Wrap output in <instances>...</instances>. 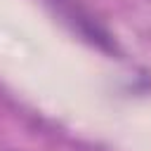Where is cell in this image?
Masks as SVG:
<instances>
[{"instance_id":"obj_1","label":"cell","mask_w":151,"mask_h":151,"mask_svg":"<svg viewBox=\"0 0 151 151\" xmlns=\"http://www.w3.org/2000/svg\"><path fill=\"white\" fill-rule=\"evenodd\" d=\"M45 5L54 12V17L83 42L104 52L106 57H120V45L109 26L80 0H45Z\"/></svg>"}]
</instances>
